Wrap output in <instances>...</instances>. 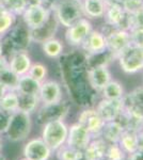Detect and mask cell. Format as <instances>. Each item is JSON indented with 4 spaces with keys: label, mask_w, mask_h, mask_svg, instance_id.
Segmentation results:
<instances>
[{
    "label": "cell",
    "mask_w": 143,
    "mask_h": 160,
    "mask_svg": "<svg viewBox=\"0 0 143 160\" xmlns=\"http://www.w3.org/2000/svg\"><path fill=\"white\" fill-rule=\"evenodd\" d=\"M82 48L90 55H97L107 50L105 33L98 30H92L82 44Z\"/></svg>",
    "instance_id": "9a60e30c"
},
{
    "label": "cell",
    "mask_w": 143,
    "mask_h": 160,
    "mask_svg": "<svg viewBox=\"0 0 143 160\" xmlns=\"http://www.w3.org/2000/svg\"><path fill=\"white\" fill-rule=\"evenodd\" d=\"M118 144L123 148V151L126 154H131L136 152L138 149L137 145V132H132V131L124 130L123 133L120 137V140Z\"/></svg>",
    "instance_id": "4316f807"
},
{
    "label": "cell",
    "mask_w": 143,
    "mask_h": 160,
    "mask_svg": "<svg viewBox=\"0 0 143 160\" xmlns=\"http://www.w3.org/2000/svg\"><path fill=\"white\" fill-rule=\"evenodd\" d=\"M0 160H4V158H3V157L1 156V154H0Z\"/></svg>",
    "instance_id": "bcb514c9"
},
{
    "label": "cell",
    "mask_w": 143,
    "mask_h": 160,
    "mask_svg": "<svg viewBox=\"0 0 143 160\" xmlns=\"http://www.w3.org/2000/svg\"><path fill=\"white\" fill-rule=\"evenodd\" d=\"M105 37L107 50L114 57H118L127 46L130 45V35L128 30L112 28L111 31L105 33Z\"/></svg>",
    "instance_id": "5b68a950"
},
{
    "label": "cell",
    "mask_w": 143,
    "mask_h": 160,
    "mask_svg": "<svg viewBox=\"0 0 143 160\" xmlns=\"http://www.w3.org/2000/svg\"><path fill=\"white\" fill-rule=\"evenodd\" d=\"M67 109L69 108L64 107V105L61 102L54 105H44V107L41 109L38 115V122L45 124L49 121L63 120V117L66 114Z\"/></svg>",
    "instance_id": "e0dca14e"
},
{
    "label": "cell",
    "mask_w": 143,
    "mask_h": 160,
    "mask_svg": "<svg viewBox=\"0 0 143 160\" xmlns=\"http://www.w3.org/2000/svg\"><path fill=\"white\" fill-rule=\"evenodd\" d=\"M116 121L121 124L124 130L138 132L143 129V117L134 111L127 109L125 106H124V109L120 114V117L116 118Z\"/></svg>",
    "instance_id": "2e32d148"
},
{
    "label": "cell",
    "mask_w": 143,
    "mask_h": 160,
    "mask_svg": "<svg viewBox=\"0 0 143 160\" xmlns=\"http://www.w3.org/2000/svg\"><path fill=\"white\" fill-rule=\"evenodd\" d=\"M108 143L101 137L93 138L88 146L84 149V160H98L106 156Z\"/></svg>",
    "instance_id": "d6986e66"
},
{
    "label": "cell",
    "mask_w": 143,
    "mask_h": 160,
    "mask_svg": "<svg viewBox=\"0 0 143 160\" xmlns=\"http://www.w3.org/2000/svg\"><path fill=\"white\" fill-rule=\"evenodd\" d=\"M38 98L44 105L58 104L62 99V90L60 84L54 80L43 81L38 91Z\"/></svg>",
    "instance_id": "5bb4252c"
},
{
    "label": "cell",
    "mask_w": 143,
    "mask_h": 160,
    "mask_svg": "<svg viewBox=\"0 0 143 160\" xmlns=\"http://www.w3.org/2000/svg\"><path fill=\"white\" fill-rule=\"evenodd\" d=\"M31 65H32V63H31L30 57L24 51H18L13 56L10 63L8 64V68L14 75L20 77L28 74Z\"/></svg>",
    "instance_id": "ac0fdd59"
},
{
    "label": "cell",
    "mask_w": 143,
    "mask_h": 160,
    "mask_svg": "<svg viewBox=\"0 0 143 160\" xmlns=\"http://www.w3.org/2000/svg\"><path fill=\"white\" fill-rule=\"evenodd\" d=\"M31 127H32V122H31L29 113L17 110L11 113L4 135L9 141L17 143L28 138L31 131Z\"/></svg>",
    "instance_id": "6da1fadb"
},
{
    "label": "cell",
    "mask_w": 143,
    "mask_h": 160,
    "mask_svg": "<svg viewBox=\"0 0 143 160\" xmlns=\"http://www.w3.org/2000/svg\"><path fill=\"white\" fill-rule=\"evenodd\" d=\"M98 160H108V158H107V157H103V158H100V159H98Z\"/></svg>",
    "instance_id": "f6af8a7d"
},
{
    "label": "cell",
    "mask_w": 143,
    "mask_h": 160,
    "mask_svg": "<svg viewBox=\"0 0 143 160\" xmlns=\"http://www.w3.org/2000/svg\"><path fill=\"white\" fill-rule=\"evenodd\" d=\"M7 68H8L7 60L3 58V57H0V75H1V73H2V72H3Z\"/></svg>",
    "instance_id": "60d3db41"
},
{
    "label": "cell",
    "mask_w": 143,
    "mask_h": 160,
    "mask_svg": "<svg viewBox=\"0 0 143 160\" xmlns=\"http://www.w3.org/2000/svg\"><path fill=\"white\" fill-rule=\"evenodd\" d=\"M26 4H27V8L32 6H41L43 4V0H26Z\"/></svg>",
    "instance_id": "ab89813d"
},
{
    "label": "cell",
    "mask_w": 143,
    "mask_h": 160,
    "mask_svg": "<svg viewBox=\"0 0 143 160\" xmlns=\"http://www.w3.org/2000/svg\"><path fill=\"white\" fill-rule=\"evenodd\" d=\"M40 98L38 95H28L18 93V110L26 113H32L38 108Z\"/></svg>",
    "instance_id": "d4e9b609"
},
{
    "label": "cell",
    "mask_w": 143,
    "mask_h": 160,
    "mask_svg": "<svg viewBox=\"0 0 143 160\" xmlns=\"http://www.w3.org/2000/svg\"><path fill=\"white\" fill-rule=\"evenodd\" d=\"M49 16H50V12L43 4L28 7L23 12V17H24L26 25L31 30H38L42 28L48 22Z\"/></svg>",
    "instance_id": "52a82bcc"
},
{
    "label": "cell",
    "mask_w": 143,
    "mask_h": 160,
    "mask_svg": "<svg viewBox=\"0 0 143 160\" xmlns=\"http://www.w3.org/2000/svg\"><path fill=\"white\" fill-rule=\"evenodd\" d=\"M130 29H143V10L136 14H128V31Z\"/></svg>",
    "instance_id": "e575fe53"
},
{
    "label": "cell",
    "mask_w": 143,
    "mask_h": 160,
    "mask_svg": "<svg viewBox=\"0 0 143 160\" xmlns=\"http://www.w3.org/2000/svg\"><path fill=\"white\" fill-rule=\"evenodd\" d=\"M56 156L58 160H82L84 159V151H80L75 148L63 144L57 149Z\"/></svg>",
    "instance_id": "484cf974"
},
{
    "label": "cell",
    "mask_w": 143,
    "mask_h": 160,
    "mask_svg": "<svg viewBox=\"0 0 143 160\" xmlns=\"http://www.w3.org/2000/svg\"><path fill=\"white\" fill-rule=\"evenodd\" d=\"M124 105L127 109L143 117V88L136 89L124 96Z\"/></svg>",
    "instance_id": "7402d4cb"
},
{
    "label": "cell",
    "mask_w": 143,
    "mask_h": 160,
    "mask_svg": "<svg viewBox=\"0 0 143 160\" xmlns=\"http://www.w3.org/2000/svg\"><path fill=\"white\" fill-rule=\"evenodd\" d=\"M1 151H2V141L0 139V154H1Z\"/></svg>",
    "instance_id": "ee69618b"
},
{
    "label": "cell",
    "mask_w": 143,
    "mask_h": 160,
    "mask_svg": "<svg viewBox=\"0 0 143 160\" xmlns=\"http://www.w3.org/2000/svg\"><path fill=\"white\" fill-rule=\"evenodd\" d=\"M92 30V24L90 20L82 17L81 19L67 28L65 40L71 46H75V47L81 46Z\"/></svg>",
    "instance_id": "8992f818"
},
{
    "label": "cell",
    "mask_w": 143,
    "mask_h": 160,
    "mask_svg": "<svg viewBox=\"0 0 143 160\" xmlns=\"http://www.w3.org/2000/svg\"><path fill=\"white\" fill-rule=\"evenodd\" d=\"M8 91H9V89H8V88L4 86V84L2 83L1 81H0V100H1L2 97H3L4 95H6V93Z\"/></svg>",
    "instance_id": "b9f144b4"
},
{
    "label": "cell",
    "mask_w": 143,
    "mask_h": 160,
    "mask_svg": "<svg viewBox=\"0 0 143 160\" xmlns=\"http://www.w3.org/2000/svg\"><path fill=\"white\" fill-rule=\"evenodd\" d=\"M82 15L81 0H60L56 6V18L66 28L81 19Z\"/></svg>",
    "instance_id": "3957f363"
},
{
    "label": "cell",
    "mask_w": 143,
    "mask_h": 160,
    "mask_svg": "<svg viewBox=\"0 0 143 160\" xmlns=\"http://www.w3.org/2000/svg\"><path fill=\"white\" fill-rule=\"evenodd\" d=\"M100 92L103 98L106 99H121L125 96L123 86L115 80H110Z\"/></svg>",
    "instance_id": "cb8c5ba5"
},
{
    "label": "cell",
    "mask_w": 143,
    "mask_h": 160,
    "mask_svg": "<svg viewBox=\"0 0 143 160\" xmlns=\"http://www.w3.org/2000/svg\"><path fill=\"white\" fill-rule=\"evenodd\" d=\"M120 68L127 74H135L143 69V48L136 45H128L116 57Z\"/></svg>",
    "instance_id": "277c9868"
},
{
    "label": "cell",
    "mask_w": 143,
    "mask_h": 160,
    "mask_svg": "<svg viewBox=\"0 0 143 160\" xmlns=\"http://www.w3.org/2000/svg\"><path fill=\"white\" fill-rule=\"evenodd\" d=\"M126 155L127 154L118 143L108 144L107 152H106V157L108 158V160H126Z\"/></svg>",
    "instance_id": "4dcf8cb0"
},
{
    "label": "cell",
    "mask_w": 143,
    "mask_h": 160,
    "mask_svg": "<svg viewBox=\"0 0 143 160\" xmlns=\"http://www.w3.org/2000/svg\"><path fill=\"white\" fill-rule=\"evenodd\" d=\"M123 127L121 126L118 121H111V122H106L104 129L101 131L100 137L104 139L108 144L118 143L120 137L123 133Z\"/></svg>",
    "instance_id": "603a6c76"
},
{
    "label": "cell",
    "mask_w": 143,
    "mask_h": 160,
    "mask_svg": "<svg viewBox=\"0 0 143 160\" xmlns=\"http://www.w3.org/2000/svg\"><path fill=\"white\" fill-rule=\"evenodd\" d=\"M43 51L48 58H58L59 56H61L62 51H63V45L57 38H48V40L44 41L42 45Z\"/></svg>",
    "instance_id": "83f0119b"
},
{
    "label": "cell",
    "mask_w": 143,
    "mask_h": 160,
    "mask_svg": "<svg viewBox=\"0 0 143 160\" xmlns=\"http://www.w3.org/2000/svg\"><path fill=\"white\" fill-rule=\"evenodd\" d=\"M84 15L89 18H100L104 17L106 3L103 0H81Z\"/></svg>",
    "instance_id": "44dd1931"
},
{
    "label": "cell",
    "mask_w": 143,
    "mask_h": 160,
    "mask_svg": "<svg viewBox=\"0 0 143 160\" xmlns=\"http://www.w3.org/2000/svg\"><path fill=\"white\" fill-rule=\"evenodd\" d=\"M22 160H28V159H26V158H24V159H22Z\"/></svg>",
    "instance_id": "7dc6e473"
},
{
    "label": "cell",
    "mask_w": 143,
    "mask_h": 160,
    "mask_svg": "<svg viewBox=\"0 0 143 160\" xmlns=\"http://www.w3.org/2000/svg\"><path fill=\"white\" fill-rule=\"evenodd\" d=\"M78 123L87 128L92 138H98L101 135L106 122L100 117L95 109H85L78 117Z\"/></svg>",
    "instance_id": "30bf717a"
},
{
    "label": "cell",
    "mask_w": 143,
    "mask_h": 160,
    "mask_svg": "<svg viewBox=\"0 0 143 160\" xmlns=\"http://www.w3.org/2000/svg\"><path fill=\"white\" fill-rule=\"evenodd\" d=\"M120 4L127 14L130 15L143 10V0H120Z\"/></svg>",
    "instance_id": "1f68e13d"
},
{
    "label": "cell",
    "mask_w": 143,
    "mask_h": 160,
    "mask_svg": "<svg viewBox=\"0 0 143 160\" xmlns=\"http://www.w3.org/2000/svg\"><path fill=\"white\" fill-rule=\"evenodd\" d=\"M104 17L108 26L118 29L128 30V14L119 2L106 4Z\"/></svg>",
    "instance_id": "ba28073f"
},
{
    "label": "cell",
    "mask_w": 143,
    "mask_h": 160,
    "mask_svg": "<svg viewBox=\"0 0 143 160\" xmlns=\"http://www.w3.org/2000/svg\"><path fill=\"white\" fill-rule=\"evenodd\" d=\"M106 4H109V3H114V2H119L120 3V0H103Z\"/></svg>",
    "instance_id": "7bdbcfd3"
},
{
    "label": "cell",
    "mask_w": 143,
    "mask_h": 160,
    "mask_svg": "<svg viewBox=\"0 0 143 160\" xmlns=\"http://www.w3.org/2000/svg\"><path fill=\"white\" fill-rule=\"evenodd\" d=\"M24 158L28 160H48L53 151L45 143L42 138L31 139L24 146Z\"/></svg>",
    "instance_id": "9c48e42d"
},
{
    "label": "cell",
    "mask_w": 143,
    "mask_h": 160,
    "mask_svg": "<svg viewBox=\"0 0 143 160\" xmlns=\"http://www.w3.org/2000/svg\"><path fill=\"white\" fill-rule=\"evenodd\" d=\"M14 22V14L0 8V35L6 33Z\"/></svg>",
    "instance_id": "836d02e7"
},
{
    "label": "cell",
    "mask_w": 143,
    "mask_h": 160,
    "mask_svg": "<svg viewBox=\"0 0 143 160\" xmlns=\"http://www.w3.org/2000/svg\"><path fill=\"white\" fill-rule=\"evenodd\" d=\"M0 109L13 113L18 110V93L16 91H8L0 100Z\"/></svg>",
    "instance_id": "f1b7e54d"
},
{
    "label": "cell",
    "mask_w": 143,
    "mask_h": 160,
    "mask_svg": "<svg viewBox=\"0 0 143 160\" xmlns=\"http://www.w3.org/2000/svg\"><path fill=\"white\" fill-rule=\"evenodd\" d=\"M41 83H42V82L33 79L32 77H30L28 74H26L24 76H20L19 78H18L15 91L17 93H19V94L38 95Z\"/></svg>",
    "instance_id": "ffe728a7"
},
{
    "label": "cell",
    "mask_w": 143,
    "mask_h": 160,
    "mask_svg": "<svg viewBox=\"0 0 143 160\" xmlns=\"http://www.w3.org/2000/svg\"><path fill=\"white\" fill-rule=\"evenodd\" d=\"M137 145L138 149H142L143 151V129L137 132Z\"/></svg>",
    "instance_id": "f35d334b"
},
{
    "label": "cell",
    "mask_w": 143,
    "mask_h": 160,
    "mask_svg": "<svg viewBox=\"0 0 143 160\" xmlns=\"http://www.w3.org/2000/svg\"><path fill=\"white\" fill-rule=\"evenodd\" d=\"M11 113L0 109V135H3L7 130L8 124H9Z\"/></svg>",
    "instance_id": "8d00e7d4"
},
{
    "label": "cell",
    "mask_w": 143,
    "mask_h": 160,
    "mask_svg": "<svg viewBox=\"0 0 143 160\" xmlns=\"http://www.w3.org/2000/svg\"><path fill=\"white\" fill-rule=\"evenodd\" d=\"M82 160H84V159H82Z\"/></svg>",
    "instance_id": "c3c4849f"
},
{
    "label": "cell",
    "mask_w": 143,
    "mask_h": 160,
    "mask_svg": "<svg viewBox=\"0 0 143 160\" xmlns=\"http://www.w3.org/2000/svg\"><path fill=\"white\" fill-rule=\"evenodd\" d=\"M126 160H143V151L142 149H137L136 152L129 154Z\"/></svg>",
    "instance_id": "74e56055"
},
{
    "label": "cell",
    "mask_w": 143,
    "mask_h": 160,
    "mask_svg": "<svg viewBox=\"0 0 143 160\" xmlns=\"http://www.w3.org/2000/svg\"><path fill=\"white\" fill-rule=\"evenodd\" d=\"M92 139H93L92 136L87 130V128L84 125H81L80 123L77 122L73 124L71 127H69L66 144L72 146V148L84 151Z\"/></svg>",
    "instance_id": "7c38bea8"
},
{
    "label": "cell",
    "mask_w": 143,
    "mask_h": 160,
    "mask_svg": "<svg viewBox=\"0 0 143 160\" xmlns=\"http://www.w3.org/2000/svg\"><path fill=\"white\" fill-rule=\"evenodd\" d=\"M69 127L63 120H54L45 123L42 130V140L53 152L66 143Z\"/></svg>",
    "instance_id": "7a4b0ae2"
},
{
    "label": "cell",
    "mask_w": 143,
    "mask_h": 160,
    "mask_svg": "<svg viewBox=\"0 0 143 160\" xmlns=\"http://www.w3.org/2000/svg\"><path fill=\"white\" fill-rule=\"evenodd\" d=\"M111 79V73L106 64H98L88 71V81L93 90L100 92Z\"/></svg>",
    "instance_id": "4fadbf2b"
},
{
    "label": "cell",
    "mask_w": 143,
    "mask_h": 160,
    "mask_svg": "<svg viewBox=\"0 0 143 160\" xmlns=\"http://www.w3.org/2000/svg\"><path fill=\"white\" fill-rule=\"evenodd\" d=\"M0 7L12 14H23L27 9L26 0H0Z\"/></svg>",
    "instance_id": "f546056e"
},
{
    "label": "cell",
    "mask_w": 143,
    "mask_h": 160,
    "mask_svg": "<svg viewBox=\"0 0 143 160\" xmlns=\"http://www.w3.org/2000/svg\"><path fill=\"white\" fill-rule=\"evenodd\" d=\"M124 97L121 99L103 98L96 106V112L105 122L115 121L124 109Z\"/></svg>",
    "instance_id": "8fae6325"
},
{
    "label": "cell",
    "mask_w": 143,
    "mask_h": 160,
    "mask_svg": "<svg viewBox=\"0 0 143 160\" xmlns=\"http://www.w3.org/2000/svg\"><path fill=\"white\" fill-rule=\"evenodd\" d=\"M130 44L143 48V29H130Z\"/></svg>",
    "instance_id": "d590c367"
},
{
    "label": "cell",
    "mask_w": 143,
    "mask_h": 160,
    "mask_svg": "<svg viewBox=\"0 0 143 160\" xmlns=\"http://www.w3.org/2000/svg\"><path fill=\"white\" fill-rule=\"evenodd\" d=\"M28 75L30 77H32L33 79L38 80L40 82H43L45 80L46 76H47V68L44 64L41 63L32 64L29 72H28Z\"/></svg>",
    "instance_id": "d6a6232c"
}]
</instances>
